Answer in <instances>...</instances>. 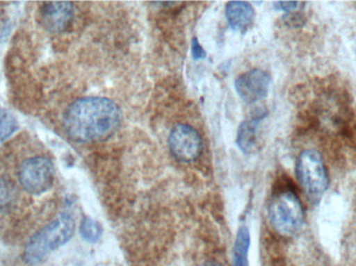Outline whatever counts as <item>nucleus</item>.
<instances>
[{"instance_id": "nucleus-7", "label": "nucleus", "mask_w": 356, "mask_h": 266, "mask_svg": "<svg viewBox=\"0 0 356 266\" xmlns=\"http://www.w3.org/2000/svg\"><path fill=\"white\" fill-rule=\"evenodd\" d=\"M270 83L271 78L267 72L261 69H254L238 76L234 87L243 101L252 104L267 97Z\"/></svg>"}, {"instance_id": "nucleus-6", "label": "nucleus", "mask_w": 356, "mask_h": 266, "mask_svg": "<svg viewBox=\"0 0 356 266\" xmlns=\"http://www.w3.org/2000/svg\"><path fill=\"white\" fill-rule=\"evenodd\" d=\"M169 148L177 160L193 163L200 156L202 142L200 135L193 127L178 124L169 135Z\"/></svg>"}, {"instance_id": "nucleus-16", "label": "nucleus", "mask_w": 356, "mask_h": 266, "mask_svg": "<svg viewBox=\"0 0 356 266\" xmlns=\"http://www.w3.org/2000/svg\"><path fill=\"white\" fill-rule=\"evenodd\" d=\"M234 266H249L248 251H234Z\"/></svg>"}, {"instance_id": "nucleus-10", "label": "nucleus", "mask_w": 356, "mask_h": 266, "mask_svg": "<svg viewBox=\"0 0 356 266\" xmlns=\"http://www.w3.org/2000/svg\"><path fill=\"white\" fill-rule=\"evenodd\" d=\"M261 118L251 119L241 124L236 135V144L242 152L252 153L257 144V131H259Z\"/></svg>"}, {"instance_id": "nucleus-13", "label": "nucleus", "mask_w": 356, "mask_h": 266, "mask_svg": "<svg viewBox=\"0 0 356 266\" xmlns=\"http://www.w3.org/2000/svg\"><path fill=\"white\" fill-rule=\"evenodd\" d=\"M17 121L10 112L0 108V142L16 131Z\"/></svg>"}, {"instance_id": "nucleus-1", "label": "nucleus", "mask_w": 356, "mask_h": 266, "mask_svg": "<svg viewBox=\"0 0 356 266\" xmlns=\"http://www.w3.org/2000/svg\"><path fill=\"white\" fill-rule=\"evenodd\" d=\"M121 117L119 106L108 98H81L67 108L64 126L76 142H102L116 133Z\"/></svg>"}, {"instance_id": "nucleus-9", "label": "nucleus", "mask_w": 356, "mask_h": 266, "mask_svg": "<svg viewBox=\"0 0 356 266\" xmlns=\"http://www.w3.org/2000/svg\"><path fill=\"white\" fill-rule=\"evenodd\" d=\"M255 12L249 2L230 1L226 6V18L234 31H246L254 20Z\"/></svg>"}, {"instance_id": "nucleus-17", "label": "nucleus", "mask_w": 356, "mask_h": 266, "mask_svg": "<svg viewBox=\"0 0 356 266\" xmlns=\"http://www.w3.org/2000/svg\"><path fill=\"white\" fill-rule=\"evenodd\" d=\"M192 54L195 60H202L205 58V51L202 46L199 44L198 40L194 38L192 41Z\"/></svg>"}, {"instance_id": "nucleus-14", "label": "nucleus", "mask_w": 356, "mask_h": 266, "mask_svg": "<svg viewBox=\"0 0 356 266\" xmlns=\"http://www.w3.org/2000/svg\"><path fill=\"white\" fill-rule=\"evenodd\" d=\"M305 6L303 2H275L274 3V6H275L276 10H284V12L288 13H295L297 10H300L301 6Z\"/></svg>"}, {"instance_id": "nucleus-15", "label": "nucleus", "mask_w": 356, "mask_h": 266, "mask_svg": "<svg viewBox=\"0 0 356 266\" xmlns=\"http://www.w3.org/2000/svg\"><path fill=\"white\" fill-rule=\"evenodd\" d=\"M284 23L289 26L298 27L300 25H303L305 23V17L299 13H290V14L286 15L284 17Z\"/></svg>"}, {"instance_id": "nucleus-11", "label": "nucleus", "mask_w": 356, "mask_h": 266, "mask_svg": "<svg viewBox=\"0 0 356 266\" xmlns=\"http://www.w3.org/2000/svg\"><path fill=\"white\" fill-rule=\"evenodd\" d=\"M16 200V186L8 180L0 178V213H4L8 211V209L12 208Z\"/></svg>"}, {"instance_id": "nucleus-5", "label": "nucleus", "mask_w": 356, "mask_h": 266, "mask_svg": "<svg viewBox=\"0 0 356 266\" xmlns=\"http://www.w3.org/2000/svg\"><path fill=\"white\" fill-rule=\"evenodd\" d=\"M54 165L46 157H29L19 167V184L25 192L35 196L47 192L54 183Z\"/></svg>"}, {"instance_id": "nucleus-12", "label": "nucleus", "mask_w": 356, "mask_h": 266, "mask_svg": "<svg viewBox=\"0 0 356 266\" xmlns=\"http://www.w3.org/2000/svg\"><path fill=\"white\" fill-rule=\"evenodd\" d=\"M81 238L88 242H97L102 238L104 230L102 225L98 222L94 221L91 217H85L81 221V228H79Z\"/></svg>"}, {"instance_id": "nucleus-18", "label": "nucleus", "mask_w": 356, "mask_h": 266, "mask_svg": "<svg viewBox=\"0 0 356 266\" xmlns=\"http://www.w3.org/2000/svg\"><path fill=\"white\" fill-rule=\"evenodd\" d=\"M198 266H224L220 261L215 260V259H209L205 260L204 263H201Z\"/></svg>"}, {"instance_id": "nucleus-3", "label": "nucleus", "mask_w": 356, "mask_h": 266, "mask_svg": "<svg viewBox=\"0 0 356 266\" xmlns=\"http://www.w3.org/2000/svg\"><path fill=\"white\" fill-rule=\"evenodd\" d=\"M270 224L282 238L297 235L305 224V211L296 192L290 188L274 192L268 207Z\"/></svg>"}, {"instance_id": "nucleus-2", "label": "nucleus", "mask_w": 356, "mask_h": 266, "mask_svg": "<svg viewBox=\"0 0 356 266\" xmlns=\"http://www.w3.org/2000/svg\"><path fill=\"white\" fill-rule=\"evenodd\" d=\"M75 223L70 213H64L49 225L40 230L27 242L25 247V263L37 265L49 253L69 242L74 234Z\"/></svg>"}, {"instance_id": "nucleus-8", "label": "nucleus", "mask_w": 356, "mask_h": 266, "mask_svg": "<svg viewBox=\"0 0 356 266\" xmlns=\"http://www.w3.org/2000/svg\"><path fill=\"white\" fill-rule=\"evenodd\" d=\"M41 23L46 31L60 33L66 31L74 18V6L71 2H46L40 10Z\"/></svg>"}, {"instance_id": "nucleus-4", "label": "nucleus", "mask_w": 356, "mask_h": 266, "mask_svg": "<svg viewBox=\"0 0 356 266\" xmlns=\"http://www.w3.org/2000/svg\"><path fill=\"white\" fill-rule=\"evenodd\" d=\"M296 174L309 200L320 201L330 186V176L322 155L315 149L302 151L297 159Z\"/></svg>"}]
</instances>
